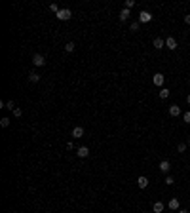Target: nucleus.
Masks as SVG:
<instances>
[{
    "instance_id": "nucleus-17",
    "label": "nucleus",
    "mask_w": 190,
    "mask_h": 213,
    "mask_svg": "<svg viewBox=\"0 0 190 213\" xmlns=\"http://www.w3.org/2000/svg\"><path fill=\"white\" fill-rule=\"evenodd\" d=\"M74 42H68V44H65V52H68V53H72L74 52Z\"/></svg>"
},
{
    "instance_id": "nucleus-15",
    "label": "nucleus",
    "mask_w": 190,
    "mask_h": 213,
    "mask_svg": "<svg viewBox=\"0 0 190 213\" xmlns=\"http://www.w3.org/2000/svg\"><path fill=\"white\" fill-rule=\"evenodd\" d=\"M158 95H160V99H167V97H169V90H167V88H162Z\"/></svg>"
},
{
    "instance_id": "nucleus-5",
    "label": "nucleus",
    "mask_w": 190,
    "mask_h": 213,
    "mask_svg": "<svg viewBox=\"0 0 190 213\" xmlns=\"http://www.w3.org/2000/svg\"><path fill=\"white\" fill-rule=\"evenodd\" d=\"M169 116H173V118L181 116V106L179 105H169Z\"/></svg>"
},
{
    "instance_id": "nucleus-19",
    "label": "nucleus",
    "mask_w": 190,
    "mask_h": 213,
    "mask_svg": "<svg viewBox=\"0 0 190 213\" xmlns=\"http://www.w3.org/2000/svg\"><path fill=\"white\" fill-rule=\"evenodd\" d=\"M0 126H2V127H8V126H10V118H2V120H0Z\"/></svg>"
},
{
    "instance_id": "nucleus-7",
    "label": "nucleus",
    "mask_w": 190,
    "mask_h": 213,
    "mask_svg": "<svg viewBox=\"0 0 190 213\" xmlns=\"http://www.w3.org/2000/svg\"><path fill=\"white\" fill-rule=\"evenodd\" d=\"M158 167H160V171H162V173H167V171L171 169V164H169V160H162Z\"/></svg>"
},
{
    "instance_id": "nucleus-3",
    "label": "nucleus",
    "mask_w": 190,
    "mask_h": 213,
    "mask_svg": "<svg viewBox=\"0 0 190 213\" xmlns=\"http://www.w3.org/2000/svg\"><path fill=\"white\" fill-rule=\"evenodd\" d=\"M32 65H34V67H44V65H46V59H44V55H40V53H34V55H32Z\"/></svg>"
},
{
    "instance_id": "nucleus-18",
    "label": "nucleus",
    "mask_w": 190,
    "mask_h": 213,
    "mask_svg": "<svg viewBox=\"0 0 190 213\" xmlns=\"http://www.w3.org/2000/svg\"><path fill=\"white\" fill-rule=\"evenodd\" d=\"M139 21H133V23H131V27H129V31H133V32H135V31H139Z\"/></svg>"
},
{
    "instance_id": "nucleus-16",
    "label": "nucleus",
    "mask_w": 190,
    "mask_h": 213,
    "mask_svg": "<svg viewBox=\"0 0 190 213\" xmlns=\"http://www.w3.org/2000/svg\"><path fill=\"white\" fill-rule=\"evenodd\" d=\"M120 19H122V21H125V19H129V10H128V8H124V10L120 12Z\"/></svg>"
},
{
    "instance_id": "nucleus-23",
    "label": "nucleus",
    "mask_w": 190,
    "mask_h": 213,
    "mask_svg": "<svg viewBox=\"0 0 190 213\" xmlns=\"http://www.w3.org/2000/svg\"><path fill=\"white\" fill-rule=\"evenodd\" d=\"M21 114H23V110H21V109H13V116H15V118H21Z\"/></svg>"
},
{
    "instance_id": "nucleus-9",
    "label": "nucleus",
    "mask_w": 190,
    "mask_h": 213,
    "mask_svg": "<svg viewBox=\"0 0 190 213\" xmlns=\"http://www.w3.org/2000/svg\"><path fill=\"white\" fill-rule=\"evenodd\" d=\"M152 46L156 48V49H164V46H165V42H164V38H154V42H152Z\"/></svg>"
},
{
    "instance_id": "nucleus-26",
    "label": "nucleus",
    "mask_w": 190,
    "mask_h": 213,
    "mask_svg": "<svg viewBox=\"0 0 190 213\" xmlns=\"http://www.w3.org/2000/svg\"><path fill=\"white\" fill-rule=\"evenodd\" d=\"M50 10H52V12H55V13H57V12H59L61 8H57V4H50Z\"/></svg>"
},
{
    "instance_id": "nucleus-28",
    "label": "nucleus",
    "mask_w": 190,
    "mask_h": 213,
    "mask_svg": "<svg viewBox=\"0 0 190 213\" xmlns=\"http://www.w3.org/2000/svg\"><path fill=\"white\" fill-rule=\"evenodd\" d=\"M179 213H188V211H186V209H181V211H179Z\"/></svg>"
},
{
    "instance_id": "nucleus-24",
    "label": "nucleus",
    "mask_w": 190,
    "mask_h": 213,
    "mask_svg": "<svg viewBox=\"0 0 190 213\" xmlns=\"http://www.w3.org/2000/svg\"><path fill=\"white\" fill-rule=\"evenodd\" d=\"M133 6H135V2H133V0H125V8H128V10H131Z\"/></svg>"
},
{
    "instance_id": "nucleus-13",
    "label": "nucleus",
    "mask_w": 190,
    "mask_h": 213,
    "mask_svg": "<svg viewBox=\"0 0 190 213\" xmlns=\"http://www.w3.org/2000/svg\"><path fill=\"white\" fill-rule=\"evenodd\" d=\"M152 209H154V213H162L164 211V202H154Z\"/></svg>"
},
{
    "instance_id": "nucleus-12",
    "label": "nucleus",
    "mask_w": 190,
    "mask_h": 213,
    "mask_svg": "<svg viewBox=\"0 0 190 213\" xmlns=\"http://www.w3.org/2000/svg\"><path fill=\"white\" fill-rule=\"evenodd\" d=\"M167 208H169L171 211H177L179 209V200H177V198H171L169 204H167Z\"/></svg>"
},
{
    "instance_id": "nucleus-10",
    "label": "nucleus",
    "mask_w": 190,
    "mask_h": 213,
    "mask_svg": "<svg viewBox=\"0 0 190 213\" xmlns=\"http://www.w3.org/2000/svg\"><path fill=\"white\" fill-rule=\"evenodd\" d=\"M76 154H78L80 158H88V156H89V148L88 147H80L78 150H76Z\"/></svg>"
},
{
    "instance_id": "nucleus-25",
    "label": "nucleus",
    "mask_w": 190,
    "mask_h": 213,
    "mask_svg": "<svg viewBox=\"0 0 190 213\" xmlns=\"http://www.w3.org/2000/svg\"><path fill=\"white\" fill-rule=\"evenodd\" d=\"M173 183H175V179H173L171 175H167V177H165V184H173Z\"/></svg>"
},
{
    "instance_id": "nucleus-30",
    "label": "nucleus",
    "mask_w": 190,
    "mask_h": 213,
    "mask_svg": "<svg viewBox=\"0 0 190 213\" xmlns=\"http://www.w3.org/2000/svg\"><path fill=\"white\" fill-rule=\"evenodd\" d=\"M188 145H190V137H188Z\"/></svg>"
},
{
    "instance_id": "nucleus-2",
    "label": "nucleus",
    "mask_w": 190,
    "mask_h": 213,
    "mask_svg": "<svg viewBox=\"0 0 190 213\" xmlns=\"http://www.w3.org/2000/svg\"><path fill=\"white\" fill-rule=\"evenodd\" d=\"M152 82H154V86H158V88H164V82H165V76L162 74V73H156L152 76Z\"/></svg>"
},
{
    "instance_id": "nucleus-8",
    "label": "nucleus",
    "mask_w": 190,
    "mask_h": 213,
    "mask_svg": "<svg viewBox=\"0 0 190 213\" xmlns=\"http://www.w3.org/2000/svg\"><path fill=\"white\" fill-rule=\"evenodd\" d=\"M72 137H74V139H80V137H84V127H82V126H76V127H72Z\"/></svg>"
},
{
    "instance_id": "nucleus-4",
    "label": "nucleus",
    "mask_w": 190,
    "mask_h": 213,
    "mask_svg": "<svg viewBox=\"0 0 190 213\" xmlns=\"http://www.w3.org/2000/svg\"><path fill=\"white\" fill-rule=\"evenodd\" d=\"M152 21V13L150 12H146V10H143L139 13V23H150Z\"/></svg>"
},
{
    "instance_id": "nucleus-22",
    "label": "nucleus",
    "mask_w": 190,
    "mask_h": 213,
    "mask_svg": "<svg viewBox=\"0 0 190 213\" xmlns=\"http://www.w3.org/2000/svg\"><path fill=\"white\" fill-rule=\"evenodd\" d=\"M6 109H17V106H15V103H13V101H6Z\"/></svg>"
},
{
    "instance_id": "nucleus-21",
    "label": "nucleus",
    "mask_w": 190,
    "mask_h": 213,
    "mask_svg": "<svg viewBox=\"0 0 190 213\" xmlns=\"http://www.w3.org/2000/svg\"><path fill=\"white\" fill-rule=\"evenodd\" d=\"M182 120H185L186 124H190V110H186L185 114H182Z\"/></svg>"
},
{
    "instance_id": "nucleus-11",
    "label": "nucleus",
    "mask_w": 190,
    "mask_h": 213,
    "mask_svg": "<svg viewBox=\"0 0 190 213\" xmlns=\"http://www.w3.org/2000/svg\"><path fill=\"white\" fill-rule=\"evenodd\" d=\"M137 184H139V188H146V187H148V179H146L145 175H141L137 179Z\"/></svg>"
},
{
    "instance_id": "nucleus-1",
    "label": "nucleus",
    "mask_w": 190,
    "mask_h": 213,
    "mask_svg": "<svg viewBox=\"0 0 190 213\" xmlns=\"http://www.w3.org/2000/svg\"><path fill=\"white\" fill-rule=\"evenodd\" d=\"M55 15H57V19H59V21H68L70 17H72V12H70L68 8H61L57 13H55Z\"/></svg>"
},
{
    "instance_id": "nucleus-27",
    "label": "nucleus",
    "mask_w": 190,
    "mask_h": 213,
    "mask_svg": "<svg viewBox=\"0 0 190 213\" xmlns=\"http://www.w3.org/2000/svg\"><path fill=\"white\" fill-rule=\"evenodd\" d=\"M185 23H186V25H190V15H185Z\"/></svg>"
},
{
    "instance_id": "nucleus-20",
    "label": "nucleus",
    "mask_w": 190,
    "mask_h": 213,
    "mask_svg": "<svg viewBox=\"0 0 190 213\" xmlns=\"http://www.w3.org/2000/svg\"><path fill=\"white\" fill-rule=\"evenodd\" d=\"M177 150H179V152H185V150H186V143H179V145H177Z\"/></svg>"
},
{
    "instance_id": "nucleus-29",
    "label": "nucleus",
    "mask_w": 190,
    "mask_h": 213,
    "mask_svg": "<svg viewBox=\"0 0 190 213\" xmlns=\"http://www.w3.org/2000/svg\"><path fill=\"white\" fill-rule=\"evenodd\" d=\"M186 103H188V105H190V95H188V97H186Z\"/></svg>"
},
{
    "instance_id": "nucleus-14",
    "label": "nucleus",
    "mask_w": 190,
    "mask_h": 213,
    "mask_svg": "<svg viewBox=\"0 0 190 213\" xmlns=\"http://www.w3.org/2000/svg\"><path fill=\"white\" fill-rule=\"evenodd\" d=\"M29 80L31 82H40V74L36 73V70H31V73H29Z\"/></svg>"
},
{
    "instance_id": "nucleus-6",
    "label": "nucleus",
    "mask_w": 190,
    "mask_h": 213,
    "mask_svg": "<svg viewBox=\"0 0 190 213\" xmlns=\"http://www.w3.org/2000/svg\"><path fill=\"white\" fill-rule=\"evenodd\" d=\"M165 48L167 49H177V40H175L173 36H167L165 38Z\"/></svg>"
}]
</instances>
